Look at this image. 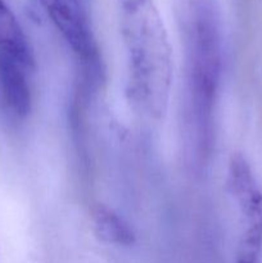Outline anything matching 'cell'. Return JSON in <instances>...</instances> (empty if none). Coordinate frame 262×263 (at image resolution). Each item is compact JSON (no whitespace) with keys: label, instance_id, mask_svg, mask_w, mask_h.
<instances>
[{"label":"cell","instance_id":"cell-5","mask_svg":"<svg viewBox=\"0 0 262 263\" xmlns=\"http://www.w3.org/2000/svg\"><path fill=\"white\" fill-rule=\"evenodd\" d=\"M91 223L98 238L107 244L130 247L136 236L127 221L116 211L104 204H97L91 210Z\"/></svg>","mask_w":262,"mask_h":263},{"label":"cell","instance_id":"cell-6","mask_svg":"<svg viewBox=\"0 0 262 263\" xmlns=\"http://www.w3.org/2000/svg\"><path fill=\"white\" fill-rule=\"evenodd\" d=\"M226 189L235 202L258 189L251 166L241 153L231 156L226 176Z\"/></svg>","mask_w":262,"mask_h":263},{"label":"cell","instance_id":"cell-4","mask_svg":"<svg viewBox=\"0 0 262 263\" xmlns=\"http://www.w3.org/2000/svg\"><path fill=\"white\" fill-rule=\"evenodd\" d=\"M48 17L92 74L99 71V53L84 0H40Z\"/></svg>","mask_w":262,"mask_h":263},{"label":"cell","instance_id":"cell-2","mask_svg":"<svg viewBox=\"0 0 262 263\" xmlns=\"http://www.w3.org/2000/svg\"><path fill=\"white\" fill-rule=\"evenodd\" d=\"M120 30L127 58V95L144 116L159 121L169 108L172 50L153 0H118Z\"/></svg>","mask_w":262,"mask_h":263},{"label":"cell","instance_id":"cell-7","mask_svg":"<svg viewBox=\"0 0 262 263\" xmlns=\"http://www.w3.org/2000/svg\"><path fill=\"white\" fill-rule=\"evenodd\" d=\"M258 254L249 253V252L238 251L235 263H258Z\"/></svg>","mask_w":262,"mask_h":263},{"label":"cell","instance_id":"cell-3","mask_svg":"<svg viewBox=\"0 0 262 263\" xmlns=\"http://www.w3.org/2000/svg\"><path fill=\"white\" fill-rule=\"evenodd\" d=\"M33 71V50L0 43V104L15 120H25L32 108L30 77Z\"/></svg>","mask_w":262,"mask_h":263},{"label":"cell","instance_id":"cell-1","mask_svg":"<svg viewBox=\"0 0 262 263\" xmlns=\"http://www.w3.org/2000/svg\"><path fill=\"white\" fill-rule=\"evenodd\" d=\"M184 55V145L188 166L205 171L215 148V110L222 72V23L217 0H175Z\"/></svg>","mask_w":262,"mask_h":263}]
</instances>
